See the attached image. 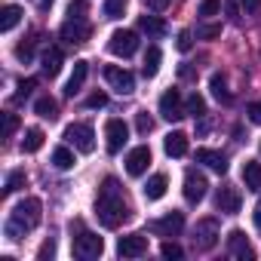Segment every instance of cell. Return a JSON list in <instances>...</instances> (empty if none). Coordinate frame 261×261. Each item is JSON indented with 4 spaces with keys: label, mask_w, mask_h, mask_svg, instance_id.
<instances>
[{
    "label": "cell",
    "mask_w": 261,
    "mask_h": 261,
    "mask_svg": "<svg viewBox=\"0 0 261 261\" xmlns=\"http://www.w3.org/2000/svg\"><path fill=\"white\" fill-rule=\"evenodd\" d=\"M126 13V0H105V19H120Z\"/></svg>",
    "instance_id": "cell-32"
},
{
    "label": "cell",
    "mask_w": 261,
    "mask_h": 261,
    "mask_svg": "<svg viewBox=\"0 0 261 261\" xmlns=\"http://www.w3.org/2000/svg\"><path fill=\"white\" fill-rule=\"evenodd\" d=\"M34 86H37V80H22V83H19V92H16V101H22V98H28Z\"/></svg>",
    "instance_id": "cell-41"
},
{
    "label": "cell",
    "mask_w": 261,
    "mask_h": 261,
    "mask_svg": "<svg viewBox=\"0 0 261 261\" xmlns=\"http://www.w3.org/2000/svg\"><path fill=\"white\" fill-rule=\"evenodd\" d=\"M240 7H243L246 13H255V10L261 7V0H240Z\"/></svg>",
    "instance_id": "cell-47"
},
{
    "label": "cell",
    "mask_w": 261,
    "mask_h": 261,
    "mask_svg": "<svg viewBox=\"0 0 261 261\" xmlns=\"http://www.w3.org/2000/svg\"><path fill=\"white\" fill-rule=\"evenodd\" d=\"M163 151H166L169 157H185V154H188V136H185V133H169V136L163 139Z\"/></svg>",
    "instance_id": "cell-21"
},
{
    "label": "cell",
    "mask_w": 261,
    "mask_h": 261,
    "mask_svg": "<svg viewBox=\"0 0 261 261\" xmlns=\"http://www.w3.org/2000/svg\"><path fill=\"white\" fill-rule=\"evenodd\" d=\"M34 111H37V117H43V120H56V117H59V101L49 98V95H40V98L34 101Z\"/></svg>",
    "instance_id": "cell-26"
},
{
    "label": "cell",
    "mask_w": 261,
    "mask_h": 261,
    "mask_svg": "<svg viewBox=\"0 0 261 261\" xmlns=\"http://www.w3.org/2000/svg\"><path fill=\"white\" fill-rule=\"evenodd\" d=\"M25 181H28V178H25V172H22V169L10 172V175H7V194H16V191H22V188H25Z\"/></svg>",
    "instance_id": "cell-33"
},
{
    "label": "cell",
    "mask_w": 261,
    "mask_h": 261,
    "mask_svg": "<svg viewBox=\"0 0 261 261\" xmlns=\"http://www.w3.org/2000/svg\"><path fill=\"white\" fill-rule=\"evenodd\" d=\"M169 4H172V0H148V7H151L154 13H160V10H166Z\"/></svg>",
    "instance_id": "cell-46"
},
{
    "label": "cell",
    "mask_w": 261,
    "mask_h": 261,
    "mask_svg": "<svg viewBox=\"0 0 261 261\" xmlns=\"http://www.w3.org/2000/svg\"><path fill=\"white\" fill-rule=\"evenodd\" d=\"M4 19H0V31H13L19 22H22V7H16V4H10V7H4V13H0Z\"/></svg>",
    "instance_id": "cell-27"
},
{
    "label": "cell",
    "mask_w": 261,
    "mask_h": 261,
    "mask_svg": "<svg viewBox=\"0 0 261 261\" xmlns=\"http://www.w3.org/2000/svg\"><path fill=\"white\" fill-rule=\"evenodd\" d=\"M89 34H92V28H89V22H83V19H68V22L62 25V40H68V43H86Z\"/></svg>",
    "instance_id": "cell-14"
},
{
    "label": "cell",
    "mask_w": 261,
    "mask_h": 261,
    "mask_svg": "<svg viewBox=\"0 0 261 261\" xmlns=\"http://www.w3.org/2000/svg\"><path fill=\"white\" fill-rule=\"evenodd\" d=\"M206 191H209L206 175L197 172V169H188V172H185V200H188L191 206H197V203L206 197Z\"/></svg>",
    "instance_id": "cell-9"
},
{
    "label": "cell",
    "mask_w": 261,
    "mask_h": 261,
    "mask_svg": "<svg viewBox=\"0 0 261 261\" xmlns=\"http://www.w3.org/2000/svg\"><path fill=\"white\" fill-rule=\"evenodd\" d=\"M62 62H65V56H62L59 46H49V49H43V56H40V68H43L46 77H56V74L62 71Z\"/></svg>",
    "instance_id": "cell-17"
},
{
    "label": "cell",
    "mask_w": 261,
    "mask_h": 261,
    "mask_svg": "<svg viewBox=\"0 0 261 261\" xmlns=\"http://www.w3.org/2000/svg\"><path fill=\"white\" fill-rule=\"evenodd\" d=\"M43 129H37V126H31V129H25V136H22V151L25 154H34V151H40L43 148Z\"/></svg>",
    "instance_id": "cell-24"
},
{
    "label": "cell",
    "mask_w": 261,
    "mask_h": 261,
    "mask_svg": "<svg viewBox=\"0 0 261 261\" xmlns=\"http://www.w3.org/2000/svg\"><path fill=\"white\" fill-rule=\"evenodd\" d=\"M34 43H37L34 37L25 40V43H19V46H16V59H19V62H31V56H34Z\"/></svg>",
    "instance_id": "cell-35"
},
{
    "label": "cell",
    "mask_w": 261,
    "mask_h": 261,
    "mask_svg": "<svg viewBox=\"0 0 261 261\" xmlns=\"http://www.w3.org/2000/svg\"><path fill=\"white\" fill-rule=\"evenodd\" d=\"M37 7H40V10H49V7H53V0H37Z\"/></svg>",
    "instance_id": "cell-49"
},
{
    "label": "cell",
    "mask_w": 261,
    "mask_h": 261,
    "mask_svg": "<svg viewBox=\"0 0 261 261\" xmlns=\"http://www.w3.org/2000/svg\"><path fill=\"white\" fill-rule=\"evenodd\" d=\"M77 227H80V233L74 237V255H77V258H83V261L98 258V255L105 252V240H101L98 233H92V230H83V224H80V221H77Z\"/></svg>",
    "instance_id": "cell-3"
},
{
    "label": "cell",
    "mask_w": 261,
    "mask_h": 261,
    "mask_svg": "<svg viewBox=\"0 0 261 261\" xmlns=\"http://www.w3.org/2000/svg\"><path fill=\"white\" fill-rule=\"evenodd\" d=\"M218 237H221L218 221H215V218H200V221H197V227H194V249L209 252V249H215Z\"/></svg>",
    "instance_id": "cell-5"
},
{
    "label": "cell",
    "mask_w": 261,
    "mask_h": 261,
    "mask_svg": "<svg viewBox=\"0 0 261 261\" xmlns=\"http://www.w3.org/2000/svg\"><path fill=\"white\" fill-rule=\"evenodd\" d=\"M108 105V95L105 92H92L89 98H86V108H105Z\"/></svg>",
    "instance_id": "cell-44"
},
{
    "label": "cell",
    "mask_w": 261,
    "mask_h": 261,
    "mask_svg": "<svg viewBox=\"0 0 261 261\" xmlns=\"http://www.w3.org/2000/svg\"><path fill=\"white\" fill-rule=\"evenodd\" d=\"M175 46H178V53H191V46H194V34H191V31H181L178 40H175Z\"/></svg>",
    "instance_id": "cell-40"
},
{
    "label": "cell",
    "mask_w": 261,
    "mask_h": 261,
    "mask_svg": "<svg viewBox=\"0 0 261 261\" xmlns=\"http://www.w3.org/2000/svg\"><path fill=\"white\" fill-rule=\"evenodd\" d=\"M148 166H151V148H148V145H139V148L129 151V157H126V172L133 175V178L145 175Z\"/></svg>",
    "instance_id": "cell-11"
},
{
    "label": "cell",
    "mask_w": 261,
    "mask_h": 261,
    "mask_svg": "<svg viewBox=\"0 0 261 261\" xmlns=\"http://www.w3.org/2000/svg\"><path fill=\"white\" fill-rule=\"evenodd\" d=\"M255 224L261 227V200H258V206H255Z\"/></svg>",
    "instance_id": "cell-48"
},
{
    "label": "cell",
    "mask_w": 261,
    "mask_h": 261,
    "mask_svg": "<svg viewBox=\"0 0 261 261\" xmlns=\"http://www.w3.org/2000/svg\"><path fill=\"white\" fill-rule=\"evenodd\" d=\"M105 80L114 86L117 95H133L136 92V77L129 74L126 68H120V65H108L105 68Z\"/></svg>",
    "instance_id": "cell-7"
},
{
    "label": "cell",
    "mask_w": 261,
    "mask_h": 261,
    "mask_svg": "<svg viewBox=\"0 0 261 261\" xmlns=\"http://www.w3.org/2000/svg\"><path fill=\"white\" fill-rule=\"evenodd\" d=\"M160 62H163L160 46H148V53H145V65H142V74H145V77H154V74L160 71Z\"/></svg>",
    "instance_id": "cell-25"
},
{
    "label": "cell",
    "mask_w": 261,
    "mask_h": 261,
    "mask_svg": "<svg viewBox=\"0 0 261 261\" xmlns=\"http://www.w3.org/2000/svg\"><path fill=\"white\" fill-rule=\"evenodd\" d=\"M227 249H230V255H233V258H243V261H249V258H252V249H249V243H246V233H243V230H230V237H227Z\"/></svg>",
    "instance_id": "cell-20"
},
{
    "label": "cell",
    "mask_w": 261,
    "mask_h": 261,
    "mask_svg": "<svg viewBox=\"0 0 261 261\" xmlns=\"http://www.w3.org/2000/svg\"><path fill=\"white\" fill-rule=\"evenodd\" d=\"M86 0H71V7H68V19H83V13H86Z\"/></svg>",
    "instance_id": "cell-39"
},
{
    "label": "cell",
    "mask_w": 261,
    "mask_h": 261,
    "mask_svg": "<svg viewBox=\"0 0 261 261\" xmlns=\"http://www.w3.org/2000/svg\"><path fill=\"white\" fill-rule=\"evenodd\" d=\"M136 129H139V136H148L151 129H154V117L148 111H139L136 114Z\"/></svg>",
    "instance_id": "cell-34"
},
{
    "label": "cell",
    "mask_w": 261,
    "mask_h": 261,
    "mask_svg": "<svg viewBox=\"0 0 261 261\" xmlns=\"http://www.w3.org/2000/svg\"><path fill=\"white\" fill-rule=\"evenodd\" d=\"M246 114H249V120H252L255 126H261V98H258V101H252V105L246 108Z\"/></svg>",
    "instance_id": "cell-43"
},
{
    "label": "cell",
    "mask_w": 261,
    "mask_h": 261,
    "mask_svg": "<svg viewBox=\"0 0 261 261\" xmlns=\"http://www.w3.org/2000/svg\"><path fill=\"white\" fill-rule=\"evenodd\" d=\"M160 252H163V258H181V255H185L178 243H163V249H160Z\"/></svg>",
    "instance_id": "cell-42"
},
{
    "label": "cell",
    "mask_w": 261,
    "mask_h": 261,
    "mask_svg": "<svg viewBox=\"0 0 261 261\" xmlns=\"http://www.w3.org/2000/svg\"><path fill=\"white\" fill-rule=\"evenodd\" d=\"M197 163H206V166L215 169L218 175L227 172V157H224L221 151H212V148H200V151H197Z\"/></svg>",
    "instance_id": "cell-16"
},
{
    "label": "cell",
    "mask_w": 261,
    "mask_h": 261,
    "mask_svg": "<svg viewBox=\"0 0 261 261\" xmlns=\"http://www.w3.org/2000/svg\"><path fill=\"white\" fill-rule=\"evenodd\" d=\"M117 252H120V258H142V255L148 252V237H145V233H129V237H120Z\"/></svg>",
    "instance_id": "cell-12"
},
{
    "label": "cell",
    "mask_w": 261,
    "mask_h": 261,
    "mask_svg": "<svg viewBox=\"0 0 261 261\" xmlns=\"http://www.w3.org/2000/svg\"><path fill=\"white\" fill-rule=\"evenodd\" d=\"M209 86H212V95L218 98V101H224V105H230V89H227V80H224V74H212L209 77Z\"/></svg>",
    "instance_id": "cell-28"
},
{
    "label": "cell",
    "mask_w": 261,
    "mask_h": 261,
    "mask_svg": "<svg viewBox=\"0 0 261 261\" xmlns=\"http://www.w3.org/2000/svg\"><path fill=\"white\" fill-rule=\"evenodd\" d=\"M243 181L249 191H261V163L258 160H246L243 163Z\"/></svg>",
    "instance_id": "cell-23"
},
{
    "label": "cell",
    "mask_w": 261,
    "mask_h": 261,
    "mask_svg": "<svg viewBox=\"0 0 261 261\" xmlns=\"http://www.w3.org/2000/svg\"><path fill=\"white\" fill-rule=\"evenodd\" d=\"M95 215H98V221H101L108 230L120 227V224L129 218V203H126L123 188H120V181H117L114 175H108V178L101 181V188H98V197H95Z\"/></svg>",
    "instance_id": "cell-1"
},
{
    "label": "cell",
    "mask_w": 261,
    "mask_h": 261,
    "mask_svg": "<svg viewBox=\"0 0 261 261\" xmlns=\"http://www.w3.org/2000/svg\"><path fill=\"white\" fill-rule=\"evenodd\" d=\"M86 74H89V65L80 59V62H74V71H71V77H68V86H65V95L68 98H74L80 89H83V80H86Z\"/></svg>",
    "instance_id": "cell-18"
},
{
    "label": "cell",
    "mask_w": 261,
    "mask_h": 261,
    "mask_svg": "<svg viewBox=\"0 0 261 261\" xmlns=\"http://www.w3.org/2000/svg\"><path fill=\"white\" fill-rule=\"evenodd\" d=\"M74 163H77V160H74V151H71V148H56V151H53V166H56V169L68 172V169H74Z\"/></svg>",
    "instance_id": "cell-29"
},
{
    "label": "cell",
    "mask_w": 261,
    "mask_h": 261,
    "mask_svg": "<svg viewBox=\"0 0 261 261\" xmlns=\"http://www.w3.org/2000/svg\"><path fill=\"white\" fill-rule=\"evenodd\" d=\"M43 218V203L37 197H25L22 203H16L10 221H7V240H19L22 233L34 230Z\"/></svg>",
    "instance_id": "cell-2"
},
{
    "label": "cell",
    "mask_w": 261,
    "mask_h": 261,
    "mask_svg": "<svg viewBox=\"0 0 261 261\" xmlns=\"http://www.w3.org/2000/svg\"><path fill=\"white\" fill-rule=\"evenodd\" d=\"M65 142L74 145V151H80V154H92L95 151V133H92L89 123H71L65 129Z\"/></svg>",
    "instance_id": "cell-4"
},
{
    "label": "cell",
    "mask_w": 261,
    "mask_h": 261,
    "mask_svg": "<svg viewBox=\"0 0 261 261\" xmlns=\"http://www.w3.org/2000/svg\"><path fill=\"white\" fill-rule=\"evenodd\" d=\"M224 16H227V22L240 25V0H224Z\"/></svg>",
    "instance_id": "cell-36"
},
{
    "label": "cell",
    "mask_w": 261,
    "mask_h": 261,
    "mask_svg": "<svg viewBox=\"0 0 261 261\" xmlns=\"http://www.w3.org/2000/svg\"><path fill=\"white\" fill-rule=\"evenodd\" d=\"M16 126H19L16 114H7V123H4V139H13V133H16Z\"/></svg>",
    "instance_id": "cell-45"
},
{
    "label": "cell",
    "mask_w": 261,
    "mask_h": 261,
    "mask_svg": "<svg viewBox=\"0 0 261 261\" xmlns=\"http://www.w3.org/2000/svg\"><path fill=\"white\" fill-rule=\"evenodd\" d=\"M218 34H221V25H200L197 28V37L200 40H215Z\"/></svg>",
    "instance_id": "cell-37"
},
{
    "label": "cell",
    "mask_w": 261,
    "mask_h": 261,
    "mask_svg": "<svg viewBox=\"0 0 261 261\" xmlns=\"http://www.w3.org/2000/svg\"><path fill=\"white\" fill-rule=\"evenodd\" d=\"M215 206H218V212H224V215H237L240 206H243V197H240L237 188L224 185V188L218 191V197H215Z\"/></svg>",
    "instance_id": "cell-15"
},
{
    "label": "cell",
    "mask_w": 261,
    "mask_h": 261,
    "mask_svg": "<svg viewBox=\"0 0 261 261\" xmlns=\"http://www.w3.org/2000/svg\"><path fill=\"white\" fill-rule=\"evenodd\" d=\"M185 111H188L191 117H203V114H206V101H203V95H197V92L188 95V98H185Z\"/></svg>",
    "instance_id": "cell-31"
},
{
    "label": "cell",
    "mask_w": 261,
    "mask_h": 261,
    "mask_svg": "<svg viewBox=\"0 0 261 261\" xmlns=\"http://www.w3.org/2000/svg\"><path fill=\"white\" fill-rule=\"evenodd\" d=\"M139 31H145L148 37H163L166 34V22L160 16H139Z\"/></svg>",
    "instance_id": "cell-22"
},
{
    "label": "cell",
    "mask_w": 261,
    "mask_h": 261,
    "mask_svg": "<svg viewBox=\"0 0 261 261\" xmlns=\"http://www.w3.org/2000/svg\"><path fill=\"white\" fill-rule=\"evenodd\" d=\"M126 142H129V126H126L120 117H111V120L105 123V145H108V154H120Z\"/></svg>",
    "instance_id": "cell-6"
},
{
    "label": "cell",
    "mask_w": 261,
    "mask_h": 261,
    "mask_svg": "<svg viewBox=\"0 0 261 261\" xmlns=\"http://www.w3.org/2000/svg\"><path fill=\"white\" fill-rule=\"evenodd\" d=\"M166 188H169V178L163 175V172H157V175H151L148 178V185H145V200H163L166 197Z\"/></svg>",
    "instance_id": "cell-19"
},
{
    "label": "cell",
    "mask_w": 261,
    "mask_h": 261,
    "mask_svg": "<svg viewBox=\"0 0 261 261\" xmlns=\"http://www.w3.org/2000/svg\"><path fill=\"white\" fill-rule=\"evenodd\" d=\"M181 227H185V215L181 212H169V215L151 221V233H160V237H175V233H181Z\"/></svg>",
    "instance_id": "cell-13"
},
{
    "label": "cell",
    "mask_w": 261,
    "mask_h": 261,
    "mask_svg": "<svg viewBox=\"0 0 261 261\" xmlns=\"http://www.w3.org/2000/svg\"><path fill=\"white\" fill-rule=\"evenodd\" d=\"M108 49L120 59H129V56H136L139 49V34L136 31H114L111 40H108Z\"/></svg>",
    "instance_id": "cell-8"
},
{
    "label": "cell",
    "mask_w": 261,
    "mask_h": 261,
    "mask_svg": "<svg viewBox=\"0 0 261 261\" xmlns=\"http://www.w3.org/2000/svg\"><path fill=\"white\" fill-rule=\"evenodd\" d=\"M188 111H185V101H181V92L178 89H166L163 95H160V117L163 120H181Z\"/></svg>",
    "instance_id": "cell-10"
},
{
    "label": "cell",
    "mask_w": 261,
    "mask_h": 261,
    "mask_svg": "<svg viewBox=\"0 0 261 261\" xmlns=\"http://www.w3.org/2000/svg\"><path fill=\"white\" fill-rule=\"evenodd\" d=\"M221 4H224V0H200L197 16H200V19H212V16L221 13Z\"/></svg>",
    "instance_id": "cell-30"
},
{
    "label": "cell",
    "mask_w": 261,
    "mask_h": 261,
    "mask_svg": "<svg viewBox=\"0 0 261 261\" xmlns=\"http://www.w3.org/2000/svg\"><path fill=\"white\" fill-rule=\"evenodd\" d=\"M53 258H56V240H46L37 249V261H53Z\"/></svg>",
    "instance_id": "cell-38"
}]
</instances>
